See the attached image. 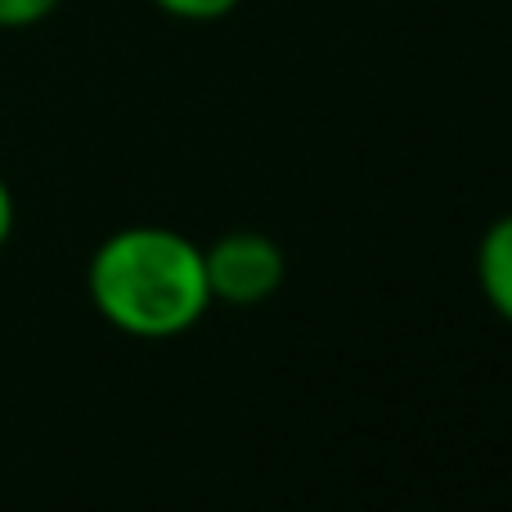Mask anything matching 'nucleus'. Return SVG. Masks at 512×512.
Returning a JSON list of instances; mask_svg holds the SVG:
<instances>
[{"mask_svg":"<svg viewBox=\"0 0 512 512\" xmlns=\"http://www.w3.org/2000/svg\"><path fill=\"white\" fill-rule=\"evenodd\" d=\"M203 265H207L212 301L221 297L230 306H261L283 283V252L265 234H252V230L216 239L203 252Z\"/></svg>","mask_w":512,"mask_h":512,"instance_id":"2","label":"nucleus"},{"mask_svg":"<svg viewBox=\"0 0 512 512\" xmlns=\"http://www.w3.org/2000/svg\"><path fill=\"white\" fill-rule=\"evenodd\" d=\"M59 5L63 0H0V27H36Z\"/></svg>","mask_w":512,"mask_h":512,"instance_id":"5","label":"nucleus"},{"mask_svg":"<svg viewBox=\"0 0 512 512\" xmlns=\"http://www.w3.org/2000/svg\"><path fill=\"white\" fill-rule=\"evenodd\" d=\"M477 279L486 301L512 324V216L495 221L477 248Z\"/></svg>","mask_w":512,"mask_h":512,"instance_id":"3","label":"nucleus"},{"mask_svg":"<svg viewBox=\"0 0 512 512\" xmlns=\"http://www.w3.org/2000/svg\"><path fill=\"white\" fill-rule=\"evenodd\" d=\"M153 5L171 18H185V23H216V18L234 14L239 0H153Z\"/></svg>","mask_w":512,"mask_h":512,"instance_id":"4","label":"nucleus"},{"mask_svg":"<svg viewBox=\"0 0 512 512\" xmlns=\"http://www.w3.org/2000/svg\"><path fill=\"white\" fill-rule=\"evenodd\" d=\"M86 288L99 315L131 337H176L212 306L203 248L162 225L108 234L90 256Z\"/></svg>","mask_w":512,"mask_h":512,"instance_id":"1","label":"nucleus"},{"mask_svg":"<svg viewBox=\"0 0 512 512\" xmlns=\"http://www.w3.org/2000/svg\"><path fill=\"white\" fill-rule=\"evenodd\" d=\"M9 230H14V194H9L5 176H0V248H5Z\"/></svg>","mask_w":512,"mask_h":512,"instance_id":"6","label":"nucleus"}]
</instances>
